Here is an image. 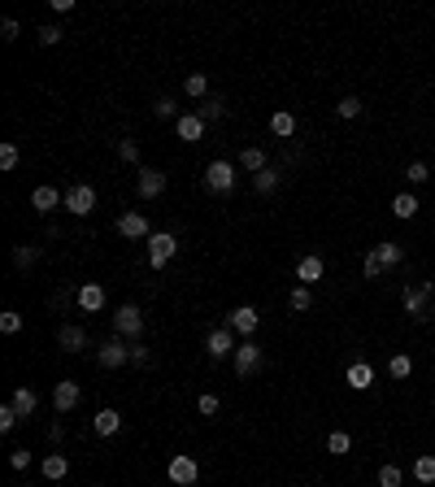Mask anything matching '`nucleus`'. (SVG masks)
Segmentation results:
<instances>
[{"label": "nucleus", "mask_w": 435, "mask_h": 487, "mask_svg": "<svg viewBox=\"0 0 435 487\" xmlns=\"http://www.w3.org/2000/svg\"><path fill=\"white\" fill-rule=\"evenodd\" d=\"M427 300H435V283H418V287H405V296H400V305H405V314L418 318V322H427L431 309H427Z\"/></svg>", "instance_id": "f257e3e1"}, {"label": "nucleus", "mask_w": 435, "mask_h": 487, "mask_svg": "<svg viewBox=\"0 0 435 487\" xmlns=\"http://www.w3.org/2000/svg\"><path fill=\"white\" fill-rule=\"evenodd\" d=\"M205 187L214 191V196H227V191H235V166H231V161H209Z\"/></svg>", "instance_id": "f03ea898"}, {"label": "nucleus", "mask_w": 435, "mask_h": 487, "mask_svg": "<svg viewBox=\"0 0 435 487\" xmlns=\"http://www.w3.org/2000/svg\"><path fill=\"white\" fill-rule=\"evenodd\" d=\"M179 253V239H174L170 231H153L148 235V266L153 270H166V262Z\"/></svg>", "instance_id": "7ed1b4c3"}, {"label": "nucleus", "mask_w": 435, "mask_h": 487, "mask_svg": "<svg viewBox=\"0 0 435 487\" xmlns=\"http://www.w3.org/2000/svg\"><path fill=\"white\" fill-rule=\"evenodd\" d=\"M96 361H101L105 370H118V366H126V361H131V344H126L122 335L105 339V344H96Z\"/></svg>", "instance_id": "20e7f679"}, {"label": "nucleus", "mask_w": 435, "mask_h": 487, "mask_svg": "<svg viewBox=\"0 0 435 487\" xmlns=\"http://www.w3.org/2000/svg\"><path fill=\"white\" fill-rule=\"evenodd\" d=\"M166 479H170L174 487H191V483L201 479V465H196V457H187V452L170 457V465H166Z\"/></svg>", "instance_id": "39448f33"}, {"label": "nucleus", "mask_w": 435, "mask_h": 487, "mask_svg": "<svg viewBox=\"0 0 435 487\" xmlns=\"http://www.w3.org/2000/svg\"><path fill=\"white\" fill-rule=\"evenodd\" d=\"M61 209H66V214H74V218H87L92 209H96V187H92V183H74V187L66 191V205H61Z\"/></svg>", "instance_id": "423d86ee"}, {"label": "nucleus", "mask_w": 435, "mask_h": 487, "mask_svg": "<svg viewBox=\"0 0 435 487\" xmlns=\"http://www.w3.org/2000/svg\"><path fill=\"white\" fill-rule=\"evenodd\" d=\"M257 370H262V344H257V339H244V344L235 348V375L253 379Z\"/></svg>", "instance_id": "0eeeda50"}, {"label": "nucleus", "mask_w": 435, "mask_h": 487, "mask_svg": "<svg viewBox=\"0 0 435 487\" xmlns=\"http://www.w3.org/2000/svg\"><path fill=\"white\" fill-rule=\"evenodd\" d=\"M257 327H262V314H257L253 305H239V309H231V314H227V331L244 335V339H253V335H257Z\"/></svg>", "instance_id": "6e6552de"}, {"label": "nucleus", "mask_w": 435, "mask_h": 487, "mask_svg": "<svg viewBox=\"0 0 435 487\" xmlns=\"http://www.w3.org/2000/svg\"><path fill=\"white\" fill-rule=\"evenodd\" d=\"M144 331V314L135 309V305H122V309L114 314V335H122V339H135Z\"/></svg>", "instance_id": "1a4fd4ad"}, {"label": "nucleus", "mask_w": 435, "mask_h": 487, "mask_svg": "<svg viewBox=\"0 0 435 487\" xmlns=\"http://www.w3.org/2000/svg\"><path fill=\"white\" fill-rule=\"evenodd\" d=\"M239 344H235V331H227V327H218V331H209L205 335V352L214 357V361H222V357H231Z\"/></svg>", "instance_id": "9d476101"}, {"label": "nucleus", "mask_w": 435, "mask_h": 487, "mask_svg": "<svg viewBox=\"0 0 435 487\" xmlns=\"http://www.w3.org/2000/svg\"><path fill=\"white\" fill-rule=\"evenodd\" d=\"M78 400H83V387H78L74 379H61V383L53 387V404H57V413L78 409Z\"/></svg>", "instance_id": "9b49d317"}, {"label": "nucleus", "mask_w": 435, "mask_h": 487, "mask_svg": "<svg viewBox=\"0 0 435 487\" xmlns=\"http://www.w3.org/2000/svg\"><path fill=\"white\" fill-rule=\"evenodd\" d=\"M74 300H78V309H83V314H101L105 309V287L101 283H83L74 291Z\"/></svg>", "instance_id": "f8f14e48"}, {"label": "nucleus", "mask_w": 435, "mask_h": 487, "mask_svg": "<svg viewBox=\"0 0 435 487\" xmlns=\"http://www.w3.org/2000/svg\"><path fill=\"white\" fill-rule=\"evenodd\" d=\"M57 348H61V352H83V348H87V331L74 327V322H66V327L57 331Z\"/></svg>", "instance_id": "ddd939ff"}, {"label": "nucleus", "mask_w": 435, "mask_h": 487, "mask_svg": "<svg viewBox=\"0 0 435 487\" xmlns=\"http://www.w3.org/2000/svg\"><path fill=\"white\" fill-rule=\"evenodd\" d=\"M118 235H126V239H148L153 231H148V218L144 214H122L118 218Z\"/></svg>", "instance_id": "4468645a"}, {"label": "nucleus", "mask_w": 435, "mask_h": 487, "mask_svg": "<svg viewBox=\"0 0 435 487\" xmlns=\"http://www.w3.org/2000/svg\"><path fill=\"white\" fill-rule=\"evenodd\" d=\"M174 131H179L183 144H196V139L205 135V118H201V113H183V118L174 122Z\"/></svg>", "instance_id": "2eb2a0df"}, {"label": "nucleus", "mask_w": 435, "mask_h": 487, "mask_svg": "<svg viewBox=\"0 0 435 487\" xmlns=\"http://www.w3.org/2000/svg\"><path fill=\"white\" fill-rule=\"evenodd\" d=\"M161 191H166V174H161V170H139V196L157 200Z\"/></svg>", "instance_id": "dca6fc26"}, {"label": "nucleus", "mask_w": 435, "mask_h": 487, "mask_svg": "<svg viewBox=\"0 0 435 487\" xmlns=\"http://www.w3.org/2000/svg\"><path fill=\"white\" fill-rule=\"evenodd\" d=\"M57 205H66V196H61L57 187H35L31 191V209H40V214H53Z\"/></svg>", "instance_id": "f3484780"}, {"label": "nucleus", "mask_w": 435, "mask_h": 487, "mask_svg": "<svg viewBox=\"0 0 435 487\" xmlns=\"http://www.w3.org/2000/svg\"><path fill=\"white\" fill-rule=\"evenodd\" d=\"M344 383L352 387V392H366V387H375V370H370L366 361H352L348 375H344Z\"/></svg>", "instance_id": "a211bd4d"}, {"label": "nucleus", "mask_w": 435, "mask_h": 487, "mask_svg": "<svg viewBox=\"0 0 435 487\" xmlns=\"http://www.w3.org/2000/svg\"><path fill=\"white\" fill-rule=\"evenodd\" d=\"M322 270H327V266H322V257H300V262H296V279H300V287H309V283H318L322 279Z\"/></svg>", "instance_id": "6ab92c4d"}, {"label": "nucleus", "mask_w": 435, "mask_h": 487, "mask_svg": "<svg viewBox=\"0 0 435 487\" xmlns=\"http://www.w3.org/2000/svg\"><path fill=\"white\" fill-rule=\"evenodd\" d=\"M40 470H44V479H48V483H61V479L70 475V461H66V452H48Z\"/></svg>", "instance_id": "aec40b11"}, {"label": "nucleus", "mask_w": 435, "mask_h": 487, "mask_svg": "<svg viewBox=\"0 0 435 487\" xmlns=\"http://www.w3.org/2000/svg\"><path fill=\"white\" fill-rule=\"evenodd\" d=\"M375 257L383 262V270H396L400 262H405V248H400L396 239H383V244H375Z\"/></svg>", "instance_id": "412c9836"}, {"label": "nucleus", "mask_w": 435, "mask_h": 487, "mask_svg": "<svg viewBox=\"0 0 435 487\" xmlns=\"http://www.w3.org/2000/svg\"><path fill=\"white\" fill-rule=\"evenodd\" d=\"M92 427H96V435H118V427H122V413L118 409H101L92 418Z\"/></svg>", "instance_id": "4be33fe9"}, {"label": "nucleus", "mask_w": 435, "mask_h": 487, "mask_svg": "<svg viewBox=\"0 0 435 487\" xmlns=\"http://www.w3.org/2000/svg\"><path fill=\"white\" fill-rule=\"evenodd\" d=\"M9 404L18 409V418H31V413H35V404H40V396L31 392V387H18V392L9 396Z\"/></svg>", "instance_id": "5701e85b"}, {"label": "nucleus", "mask_w": 435, "mask_h": 487, "mask_svg": "<svg viewBox=\"0 0 435 487\" xmlns=\"http://www.w3.org/2000/svg\"><path fill=\"white\" fill-rule=\"evenodd\" d=\"M196 113H201L205 122H218V118H227V101H222V96H205Z\"/></svg>", "instance_id": "b1692460"}, {"label": "nucleus", "mask_w": 435, "mask_h": 487, "mask_svg": "<svg viewBox=\"0 0 435 487\" xmlns=\"http://www.w3.org/2000/svg\"><path fill=\"white\" fill-rule=\"evenodd\" d=\"M418 209H423V205H418V196H413V191H400V196L392 200V214H396V218H405V222L418 214Z\"/></svg>", "instance_id": "393cba45"}, {"label": "nucleus", "mask_w": 435, "mask_h": 487, "mask_svg": "<svg viewBox=\"0 0 435 487\" xmlns=\"http://www.w3.org/2000/svg\"><path fill=\"white\" fill-rule=\"evenodd\" d=\"M270 131H275L279 139H287V135H292V131H296V118H292V113H287V109H279V113H270Z\"/></svg>", "instance_id": "a878e982"}, {"label": "nucleus", "mask_w": 435, "mask_h": 487, "mask_svg": "<svg viewBox=\"0 0 435 487\" xmlns=\"http://www.w3.org/2000/svg\"><path fill=\"white\" fill-rule=\"evenodd\" d=\"M413 479L418 483H435V452H423V457L413 461Z\"/></svg>", "instance_id": "bb28decb"}, {"label": "nucleus", "mask_w": 435, "mask_h": 487, "mask_svg": "<svg viewBox=\"0 0 435 487\" xmlns=\"http://www.w3.org/2000/svg\"><path fill=\"white\" fill-rule=\"evenodd\" d=\"M239 170L262 174V170H266V153H262V148H244V153H239Z\"/></svg>", "instance_id": "cd10ccee"}, {"label": "nucleus", "mask_w": 435, "mask_h": 487, "mask_svg": "<svg viewBox=\"0 0 435 487\" xmlns=\"http://www.w3.org/2000/svg\"><path fill=\"white\" fill-rule=\"evenodd\" d=\"M183 92L191 96V101H205V96H209V78L205 74H187L183 78Z\"/></svg>", "instance_id": "c85d7f7f"}, {"label": "nucleus", "mask_w": 435, "mask_h": 487, "mask_svg": "<svg viewBox=\"0 0 435 487\" xmlns=\"http://www.w3.org/2000/svg\"><path fill=\"white\" fill-rule=\"evenodd\" d=\"M153 113H157V118H161V122H179V118H183V113H179V105H174V101H170V96H161V101L153 105Z\"/></svg>", "instance_id": "c756f323"}, {"label": "nucleus", "mask_w": 435, "mask_h": 487, "mask_svg": "<svg viewBox=\"0 0 435 487\" xmlns=\"http://www.w3.org/2000/svg\"><path fill=\"white\" fill-rule=\"evenodd\" d=\"M253 187H257V191H262V196H270V191H275V187H279V174H275V170H270V166H266L262 174H253Z\"/></svg>", "instance_id": "7c9ffc66"}, {"label": "nucleus", "mask_w": 435, "mask_h": 487, "mask_svg": "<svg viewBox=\"0 0 435 487\" xmlns=\"http://www.w3.org/2000/svg\"><path fill=\"white\" fill-rule=\"evenodd\" d=\"M35 262H40V248H31V244H18V248H13V266H18V270L35 266Z\"/></svg>", "instance_id": "2f4dec72"}, {"label": "nucleus", "mask_w": 435, "mask_h": 487, "mask_svg": "<svg viewBox=\"0 0 435 487\" xmlns=\"http://www.w3.org/2000/svg\"><path fill=\"white\" fill-rule=\"evenodd\" d=\"M352 448V440H348V431H331L327 435V452H335V457H344V452Z\"/></svg>", "instance_id": "473e14b6"}, {"label": "nucleus", "mask_w": 435, "mask_h": 487, "mask_svg": "<svg viewBox=\"0 0 435 487\" xmlns=\"http://www.w3.org/2000/svg\"><path fill=\"white\" fill-rule=\"evenodd\" d=\"M409 370H413V361H409L405 352H396L392 361H388V375H392V379H409Z\"/></svg>", "instance_id": "72a5a7b5"}, {"label": "nucleus", "mask_w": 435, "mask_h": 487, "mask_svg": "<svg viewBox=\"0 0 435 487\" xmlns=\"http://www.w3.org/2000/svg\"><path fill=\"white\" fill-rule=\"evenodd\" d=\"M287 305H292L296 314H309V305H314V296H309V287H296L292 296H287Z\"/></svg>", "instance_id": "f704fd0d"}, {"label": "nucleus", "mask_w": 435, "mask_h": 487, "mask_svg": "<svg viewBox=\"0 0 435 487\" xmlns=\"http://www.w3.org/2000/svg\"><path fill=\"white\" fill-rule=\"evenodd\" d=\"M0 331H5V335H18V331H22V314H18V309H5V314H0Z\"/></svg>", "instance_id": "c9c22d12"}, {"label": "nucleus", "mask_w": 435, "mask_h": 487, "mask_svg": "<svg viewBox=\"0 0 435 487\" xmlns=\"http://www.w3.org/2000/svg\"><path fill=\"white\" fill-rule=\"evenodd\" d=\"M35 35H40V44H44V48H53V44H61V35H66V31H61L57 22H48V26H40V31H35Z\"/></svg>", "instance_id": "e433bc0d"}, {"label": "nucleus", "mask_w": 435, "mask_h": 487, "mask_svg": "<svg viewBox=\"0 0 435 487\" xmlns=\"http://www.w3.org/2000/svg\"><path fill=\"white\" fill-rule=\"evenodd\" d=\"M400 483H405L400 465H383V470H379V487H400Z\"/></svg>", "instance_id": "4c0bfd02"}, {"label": "nucleus", "mask_w": 435, "mask_h": 487, "mask_svg": "<svg viewBox=\"0 0 435 487\" xmlns=\"http://www.w3.org/2000/svg\"><path fill=\"white\" fill-rule=\"evenodd\" d=\"M0 170H18V144H0Z\"/></svg>", "instance_id": "58836bf2"}, {"label": "nucleus", "mask_w": 435, "mask_h": 487, "mask_svg": "<svg viewBox=\"0 0 435 487\" xmlns=\"http://www.w3.org/2000/svg\"><path fill=\"white\" fill-rule=\"evenodd\" d=\"M196 409H201V413H205V418H214V413H218V409H222V400H218V396H214V392H201V400H196Z\"/></svg>", "instance_id": "ea45409f"}, {"label": "nucleus", "mask_w": 435, "mask_h": 487, "mask_svg": "<svg viewBox=\"0 0 435 487\" xmlns=\"http://www.w3.org/2000/svg\"><path fill=\"white\" fill-rule=\"evenodd\" d=\"M335 113H340V118H357V113H361V101H357V96H344V101L335 105Z\"/></svg>", "instance_id": "a19ab883"}, {"label": "nucleus", "mask_w": 435, "mask_h": 487, "mask_svg": "<svg viewBox=\"0 0 435 487\" xmlns=\"http://www.w3.org/2000/svg\"><path fill=\"white\" fill-rule=\"evenodd\" d=\"M409 183H427V178H431V166H427V161H409Z\"/></svg>", "instance_id": "79ce46f5"}, {"label": "nucleus", "mask_w": 435, "mask_h": 487, "mask_svg": "<svg viewBox=\"0 0 435 487\" xmlns=\"http://www.w3.org/2000/svg\"><path fill=\"white\" fill-rule=\"evenodd\" d=\"M18 409H13V404H0V431H13V427H18Z\"/></svg>", "instance_id": "37998d69"}, {"label": "nucleus", "mask_w": 435, "mask_h": 487, "mask_svg": "<svg viewBox=\"0 0 435 487\" xmlns=\"http://www.w3.org/2000/svg\"><path fill=\"white\" fill-rule=\"evenodd\" d=\"M361 270H366V279H383V262L375 253H366V262H361Z\"/></svg>", "instance_id": "c03bdc74"}, {"label": "nucleus", "mask_w": 435, "mask_h": 487, "mask_svg": "<svg viewBox=\"0 0 435 487\" xmlns=\"http://www.w3.org/2000/svg\"><path fill=\"white\" fill-rule=\"evenodd\" d=\"M118 157L135 166V161H139V144H135V139H122V144H118Z\"/></svg>", "instance_id": "a18cd8bd"}, {"label": "nucleus", "mask_w": 435, "mask_h": 487, "mask_svg": "<svg viewBox=\"0 0 435 487\" xmlns=\"http://www.w3.org/2000/svg\"><path fill=\"white\" fill-rule=\"evenodd\" d=\"M0 40H5V44L18 40V18H5V22H0Z\"/></svg>", "instance_id": "49530a36"}, {"label": "nucleus", "mask_w": 435, "mask_h": 487, "mask_svg": "<svg viewBox=\"0 0 435 487\" xmlns=\"http://www.w3.org/2000/svg\"><path fill=\"white\" fill-rule=\"evenodd\" d=\"M9 465H13V470H26V465H31V452H26V448H13V452H9Z\"/></svg>", "instance_id": "de8ad7c7"}, {"label": "nucleus", "mask_w": 435, "mask_h": 487, "mask_svg": "<svg viewBox=\"0 0 435 487\" xmlns=\"http://www.w3.org/2000/svg\"><path fill=\"white\" fill-rule=\"evenodd\" d=\"M131 361H135V366H148V348H144V344H131Z\"/></svg>", "instance_id": "09e8293b"}]
</instances>
